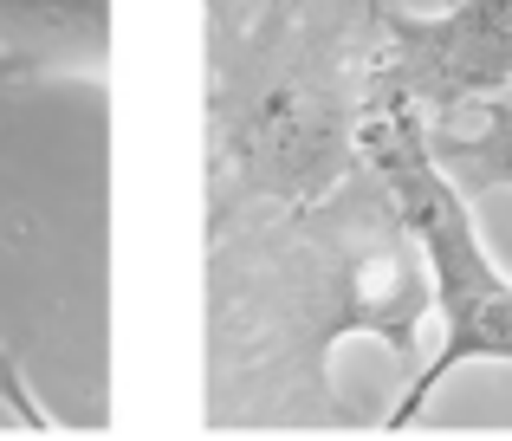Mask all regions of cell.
<instances>
[{"label":"cell","instance_id":"1","mask_svg":"<svg viewBox=\"0 0 512 441\" xmlns=\"http://www.w3.org/2000/svg\"><path fill=\"white\" fill-rule=\"evenodd\" d=\"M435 312L396 189L357 163L338 189L208 234V422L214 429H363L338 396V351L376 338L415 357Z\"/></svg>","mask_w":512,"mask_h":441},{"label":"cell","instance_id":"2","mask_svg":"<svg viewBox=\"0 0 512 441\" xmlns=\"http://www.w3.org/2000/svg\"><path fill=\"white\" fill-rule=\"evenodd\" d=\"M396 0H214L208 234L338 189L363 163Z\"/></svg>","mask_w":512,"mask_h":441},{"label":"cell","instance_id":"3","mask_svg":"<svg viewBox=\"0 0 512 441\" xmlns=\"http://www.w3.org/2000/svg\"><path fill=\"white\" fill-rule=\"evenodd\" d=\"M363 163H376L396 189L402 215L415 227V247L428 266L441 318V351L409 377L402 403L383 416V429H409L422 403L467 364H512V273L493 260L487 234L474 221V195L454 182V169L435 156L428 117L402 91L376 78V104L363 117Z\"/></svg>","mask_w":512,"mask_h":441},{"label":"cell","instance_id":"4","mask_svg":"<svg viewBox=\"0 0 512 441\" xmlns=\"http://www.w3.org/2000/svg\"><path fill=\"white\" fill-rule=\"evenodd\" d=\"M383 85L402 91L428 130L461 124L512 85V0H454L441 13L396 0L383 26Z\"/></svg>","mask_w":512,"mask_h":441},{"label":"cell","instance_id":"5","mask_svg":"<svg viewBox=\"0 0 512 441\" xmlns=\"http://www.w3.org/2000/svg\"><path fill=\"white\" fill-rule=\"evenodd\" d=\"M104 13L111 0H0V98L65 72L98 85Z\"/></svg>","mask_w":512,"mask_h":441},{"label":"cell","instance_id":"6","mask_svg":"<svg viewBox=\"0 0 512 441\" xmlns=\"http://www.w3.org/2000/svg\"><path fill=\"white\" fill-rule=\"evenodd\" d=\"M428 137H435V156L454 169V182H461L467 195L512 189V85L500 98L474 104L461 124H441V130H428Z\"/></svg>","mask_w":512,"mask_h":441}]
</instances>
